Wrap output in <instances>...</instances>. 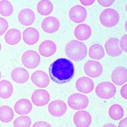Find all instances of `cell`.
<instances>
[{
  "mask_svg": "<svg viewBox=\"0 0 127 127\" xmlns=\"http://www.w3.org/2000/svg\"><path fill=\"white\" fill-rule=\"evenodd\" d=\"M32 104L30 100L25 98L19 100L14 107L15 111L19 115L29 114L32 110Z\"/></svg>",
  "mask_w": 127,
  "mask_h": 127,
  "instance_id": "cell-20",
  "label": "cell"
},
{
  "mask_svg": "<svg viewBox=\"0 0 127 127\" xmlns=\"http://www.w3.org/2000/svg\"><path fill=\"white\" fill-rule=\"evenodd\" d=\"M32 127H52V126L47 122L40 121L35 122Z\"/></svg>",
  "mask_w": 127,
  "mask_h": 127,
  "instance_id": "cell-34",
  "label": "cell"
},
{
  "mask_svg": "<svg viewBox=\"0 0 127 127\" xmlns=\"http://www.w3.org/2000/svg\"><path fill=\"white\" fill-rule=\"evenodd\" d=\"M65 53L67 56L71 60L79 62L86 57L88 49L86 45L77 40H72L65 46Z\"/></svg>",
  "mask_w": 127,
  "mask_h": 127,
  "instance_id": "cell-2",
  "label": "cell"
},
{
  "mask_svg": "<svg viewBox=\"0 0 127 127\" xmlns=\"http://www.w3.org/2000/svg\"><path fill=\"white\" fill-rule=\"evenodd\" d=\"M22 37L25 43L29 45H33L39 40V33L36 29L28 28L23 31Z\"/></svg>",
  "mask_w": 127,
  "mask_h": 127,
  "instance_id": "cell-18",
  "label": "cell"
},
{
  "mask_svg": "<svg viewBox=\"0 0 127 127\" xmlns=\"http://www.w3.org/2000/svg\"><path fill=\"white\" fill-rule=\"evenodd\" d=\"M18 19L20 23L24 26L32 25L35 20L34 12L29 8H24L21 11L18 15Z\"/></svg>",
  "mask_w": 127,
  "mask_h": 127,
  "instance_id": "cell-21",
  "label": "cell"
},
{
  "mask_svg": "<svg viewBox=\"0 0 127 127\" xmlns=\"http://www.w3.org/2000/svg\"><path fill=\"white\" fill-rule=\"evenodd\" d=\"M1 76H2V74H1V72L0 71V80L1 79Z\"/></svg>",
  "mask_w": 127,
  "mask_h": 127,
  "instance_id": "cell-41",
  "label": "cell"
},
{
  "mask_svg": "<svg viewBox=\"0 0 127 127\" xmlns=\"http://www.w3.org/2000/svg\"><path fill=\"white\" fill-rule=\"evenodd\" d=\"M127 84H126L122 86L120 90L121 96L122 97V98H124L125 99H126V100L127 99Z\"/></svg>",
  "mask_w": 127,
  "mask_h": 127,
  "instance_id": "cell-35",
  "label": "cell"
},
{
  "mask_svg": "<svg viewBox=\"0 0 127 127\" xmlns=\"http://www.w3.org/2000/svg\"><path fill=\"white\" fill-rule=\"evenodd\" d=\"M31 124V119L27 116H22L18 117L13 122L14 127H30Z\"/></svg>",
  "mask_w": 127,
  "mask_h": 127,
  "instance_id": "cell-30",
  "label": "cell"
},
{
  "mask_svg": "<svg viewBox=\"0 0 127 127\" xmlns=\"http://www.w3.org/2000/svg\"><path fill=\"white\" fill-rule=\"evenodd\" d=\"M105 47L108 55L112 57L119 56L122 53L119 46V39L117 38L112 37L108 39L105 43Z\"/></svg>",
  "mask_w": 127,
  "mask_h": 127,
  "instance_id": "cell-12",
  "label": "cell"
},
{
  "mask_svg": "<svg viewBox=\"0 0 127 127\" xmlns=\"http://www.w3.org/2000/svg\"><path fill=\"white\" fill-rule=\"evenodd\" d=\"M12 79L17 84H24L29 79L30 74L28 71L22 67L13 69L11 74Z\"/></svg>",
  "mask_w": 127,
  "mask_h": 127,
  "instance_id": "cell-17",
  "label": "cell"
},
{
  "mask_svg": "<svg viewBox=\"0 0 127 127\" xmlns=\"http://www.w3.org/2000/svg\"><path fill=\"white\" fill-rule=\"evenodd\" d=\"M117 92L115 85L109 81L99 83L95 89L97 96L101 99H109L114 97Z\"/></svg>",
  "mask_w": 127,
  "mask_h": 127,
  "instance_id": "cell-4",
  "label": "cell"
},
{
  "mask_svg": "<svg viewBox=\"0 0 127 127\" xmlns=\"http://www.w3.org/2000/svg\"><path fill=\"white\" fill-rule=\"evenodd\" d=\"M80 3L85 6H90L95 2V0H80Z\"/></svg>",
  "mask_w": 127,
  "mask_h": 127,
  "instance_id": "cell-36",
  "label": "cell"
},
{
  "mask_svg": "<svg viewBox=\"0 0 127 127\" xmlns=\"http://www.w3.org/2000/svg\"><path fill=\"white\" fill-rule=\"evenodd\" d=\"M51 79L57 84H65L70 81L75 74V67L71 61L66 58H59L49 66Z\"/></svg>",
  "mask_w": 127,
  "mask_h": 127,
  "instance_id": "cell-1",
  "label": "cell"
},
{
  "mask_svg": "<svg viewBox=\"0 0 127 127\" xmlns=\"http://www.w3.org/2000/svg\"><path fill=\"white\" fill-rule=\"evenodd\" d=\"M92 34L91 28L86 24H80L77 25L74 30V35L76 38L81 41L87 40Z\"/></svg>",
  "mask_w": 127,
  "mask_h": 127,
  "instance_id": "cell-22",
  "label": "cell"
},
{
  "mask_svg": "<svg viewBox=\"0 0 127 127\" xmlns=\"http://www.w3.org/2000/svg\"><path fill=\"white\" fill-rule=\"evenodd\" d=\"M84 70L86 75L95 78L101 76L103 72V67L99 62L90 60L85 63Z\"/></svg>",
  "mask_w": 127,
  "mask_h": 127,
  "instance_id": "cell-7",
  "label": "cell"
},
{
  "mask_svg": "<svg viewBox=\"0 0 127 127\" xmlns=\"http://www.w3.org/2000/svg\"><path fill=\"white\" fill-rule=\"evenodd\" d=\"M1 49H2V45H1V43H0V52H1Z\"/></svg>",
  "mask_w": 127,
  "mask_h": 127,
  "instance_id": "cell-39",
  "label": "cell"
},
{
  "mask_svg": "<svg viewBox=\"0 0 127 127\" xmlns=\"http://www.w3.org/2000/svg\"><path fill=\"white\" fill-rule=\"evenodd\" d=\"M125 29H126V31H127V22L125 23Z\"/></svg>",
  "mask_w": 127,
  "mask_h": 127,
  "instance_id": "cell-40",
  "label": "cell"
},
{
  "mask_svg": "<svg viewBox=\"0 0 127 127\" xmlns=\"http://www.w3.org/2000/svg\"><path fill=\"white\" fill-rule=\"evenodd\" d=\"M109 116L113 120L121 119L124 116V110L121 106L115 104L110 106L108 111Z\"/></svg>",
  "mask_w": 127,
  "mask_h": 127,
  "instance_id": "cell-28",
  "label": "cell"
},
{
  "mask_svg": "<svg viewBox=\"0 0 127 127\" xmlns=\"http://www.w3.org/2000/svg\"><path fill=\"white\" fill-rule=\"evenodd\" d=\"M8 28V23L4 18L0 17V36L5 33Z\"/></svg>",
  "mask_w": 127,
  "mask_h": 127,
  "instance_id": "cell-31",
  "label": "cell"
},
{
  "mask_svg": "<svg viewBox=\"0 0 127 127\" xmlns=\"http://www.w3.org/2000/svg\"><path fill=\"white\" fill-rule=\"evenodd\" d=\"M54 6L51 1L42 0L39 2L37 6V10L40 15L46 16L49 15L53 11Z\"/></svg>",
  "mask_w": 127,
  "mask_h": 127,
  "instance_id": "cell-26",
  "label": "cell"
},
{
  "mask_svg": "<svg viewBox=\"0 0 127 127\" xmlns=\"http://www.w3.org/2000/svg\"><path fill=\"white\" fill-rule=\"evenodd\" d=\"M76 88L80 93L88 94L91 93L94 88L93 80L88 77H81L76 81Z\"/></svg>",
  "mask_w": 127,
  "mask_h": 127,
  "instance_id": "cell-14",
  "label": "cell"
},
{
  "mask_svg": "<svg viewBox=\"0 0 127 127\" xmlns=\"http://www.w3.org/2000/svg\"><path fill=\"white\" fill-rule=\"evenodd\" d=\"M14 117L12 109L8 106H3L0 107V120L4 123L11 122Z\"/></svg>",
  "mask_w": 127,
  "mask_h": 127,
  "instance_id": "cell-27",
  "label": "cell"
},
{
  "mask_svg": "<svg viewBox=\"0 0 127 127\" xmlns=\"http://www.w3.org/2000/svg\"><path fill=\"white\" fill-rule=\"evenodd\" d=\"M112 82L118 86H121L127 81V69L126 68L119 66L113 70L111 75Z\"/></svg>",
  "mask_w": 127,
  "mask_h": 127,
  "instance_id": "cell-16",
  "label": "cell"
},
{
  "mask_svg": "<svg viewBox=\"0 0 127 127\" xmlns=\"http://www.w3.org/2000/svg\"><path fill=\"white\" fill-rule=\"evenodd\" d=\"M41 26L45 32L52 34L56 32L60 29V22L56 17L48 16L43 20Z\"/></svg>",
  "mask_w": 127,
  "mask_h": 127,
  "instance_id": "cell-15",
  "label": "cell"
},
{
  "mask_svg": "<svg viewBox=\"0 0 127 127\" xmlns=\"http://www.w3.org/2000/svg\"><path fill=\"white\" fill-rule=\"evenodd\" d=\"M68 105L72 109L76 110H83L88 106L89 101L85 95L75 93L71 94L68 99Z\"/></svg>",
  "mask_w": 127,
  "mask_h": 127,
  "instance_id": "cell-5",
  "label": "cell"
},
{
  "mask_svg": "<svg viewBox=\"0 0 127 127\" xmlns=\"http://www.w3.org/2000/svg\"><path fill=\"white\" fill-rule=\"evenodd\" d=\"M76 127H89L92 122V117L85 110H80L75 113L73 118Z\"/></svg>",
  "mask_w": 127,
  "mask_h": 127,
  "instance_id": "cell-9",
  "label": "cell"
},
{
  "mask_svg": "<svg viewBox=\"0 0 127 127\" xmlns=\"http://www.w3.org/2000/svg\"><path fill=\"white\" fill-rule=\"evenodd\" d=\"M40 57L37 52L33 50H28L23 53L22 56L23 64L29 69H34L40 63Z\"/></svg>",
  "mask_w": 127,
  "mask_h": 127,
  "instance_id": "cell-6",
  "label": "cell"
},
{
  "mask_svg": "<svg viewBox=\"0 0 127 127\" xmlns=\"http://www.w3.org/2000/svg\"><path fill=\"white\" fill-rule=\"evenodd\" d=\"M31 99L34 105L42 107L46 105L49 101L50 95L45 89H36L32 95Z\"/></svg>",
  "mask_w": 127,
  "mask_h": 127,
  "instance_id": "cell-11",
  "label": "cell"
},
{
  "mask_svg": "<svg viewBox=\"0 0 127 127\" xmlns=\"http://www.w3.org/2000/svg\"><path fill=\"white\" fill-rule=\"evenodd\" d=\"M120 15L118 12L113 8H107L103 10L99 16L100 23L108 28L115 26L119 21Z\"/></svg>",
  "mask_w": 127,
  "mask_h": 127,
  "instance_id": "cell-3",
  "label": "cell"
},
{
  "mask_svg": "<svg viewBox=\"0 0 127 127\" xmlns=\"http://www.w3.org/2000/svg\"><path fill=\"white\" fill-rule=\"evenodd\" d=\"M21 39V32L19 30L11 29L5 35V40L8 44L14 45L19 43Z\"/></svg>",
  "mask_w": 127,
  "mask_h": 127,
  "instance_id": "cell-24",
  "label": "cell"
},
{
  "mask_svg": "<svg viewBox=\"0 0 127 127\" xmlns=\"http://www.w3.org/2000/svg\"><path fill=\"white\" fill-rule=\"evenodd\" d=\"M57 46L52 40H46L43 42L39 46V52L43 57H49L53 56L56 52Z\"/></svg>",
  "mask_w": 127,
  "mask_h": 127,
  "instance_id": "cell-19",
  "label": "cell"
},
{
  "mask_svg": "<svg viewBox=\"0 0 127 127\" xmlns=\"http://www.w3.org/2000/svg\"><path fill=\"white\" fill-rule=\"evenodd\" d=\"M98 3L103 7H109L111 6L114 3V0H108V1H105V0H98Z\"/></svg>",
  "mask_w": 127,
  "mask_h": 127,
  "instance_id": "cell-33",
  "label": "cell"
},
{
  "mask_svg": "<svg viewBox=\"0 0 127 127\" xmlns=\"http://www.w3.org/2000/svg\"><path fill=\"white\" fill-rule=\"evenodd\" d=\"M88 55L93 60H100L105 55V49L101 45L95 44L89 47Z\"/></svg>",
  "mask_w": 127,
  "mask_h": 127,
  "instance_id": "cell-25",
  "label": "cell"
},
{
  "mask_svg": "<svg viewBox=\"0 0 127 127\" xmlns=\"http://www.w3.org/2000/svg\"><path fill=\"white\" fill-rule=\"evenodd\" d=\"M127 35L125 34L122 36L121 39L119 40V46L122 51L127 52Z\"/></svg>",
  "mask_w": 127,
  "mask_h": 127,
  "instance_id": "cell-32",
  "label": "cell"
},
{
  "mask_svg": "<svg viewBox=\"0 0 127 127\" xmlns=\"http://www.w3.org/2000/svg\"><path fill=\"white\" fill-rule=\"evenodd\" d=\"M13 92V86L10 81L3 80L0 81V98L8 99L12 96Z\"/></svg>",
  "mask_w": 127,
  "mask_h": 127,
  "instance_id": "cell-23",
  "label": "cell"
},
{
  "mask_svg": "<svg viewBox=\"0 0 127 127\" xmlns=\"http://www.w3.org/2000/svg\"><path fill=\"white\" fill-rule=\"evenodd\" d=\"M102 127H117L116 125L111 123H108L103 125Z\"/></svg>",
  "mask_w": 127,
  "mask_h": 127,
  "instance_id": "cell-38",
  "label": "cell"
},
{
  "mask_svg": "<svg viewBox=\"0 0 127 127\" xmlns=\"http://www.w3.org/2000/svg\"><path fill=\"white\" fill-rule=\"evenodd\" d=\"M70 19L75 23H80L85 21L87 16L86 9L82 5H76L70 10L69 12Z\"/></svg>",
  "mask_w": 127,
  "mask_h": 127,
  "instance_id": "cell-10",
  "label": "cell"
},
{
  "mask_svg": "<svg viewBox=\"0 0 127 127\" xmlns=\"http://www.w3.org/2000/svg\"><path fill=\"white\" fill-rule=\"evenodd\" d=\"M13 11L14 8L10 1L5 0L0 1V14L2 16H10L13 14Z\"/></svg>",
  "mask_w": 127,
  "mask_h": 127,
  "instance_id": "cell-29",
  "label": "cell"
},
{
  "mask_svg": "<svg viewBox=\"0 0 127 127\" xmlns=\"http://www.w3.org/2000/svg\"><path fill=\"white\" fill-rule=\"evenodd\" d=\"M118 127H127V118L122 119L119 123Z\"/></svg>",
  "mask_w": 127,
  "mask_h": 127,
  "instance_id": "cell-37",
  "label": "cell"
},
{
  "mask_svg": "<svg viewBox=\"0 0 127 127\" xmlns=\"http://www.w3.org/2000/svg\"><path fill=\"white\" fill-rule=\"evenodd\" d=\"M32 83L39 88H46L49 85L50 79L48 75L42 70H36L32 74Z\"/></svg>",
  "mask_w": 127,
  "mask_h": 127,
  "instance_id": "cell-13",
  "label": "cell"
},
{
  "mask_svg": "<svg viewBox=\"0 0 127 127\" xmlns=\"http://www.w3.org/2000/svg\"><path fill=\"white\" fill-rule=\"evenodd\" d=\"M67 110L66 103L61 100H55L52 101L48 106L49 113L52 116L61 117L65 114Z\"/></svg>",
  "mask_w": 127,
  "mask_h": 127,
  "instance_id": "cell-8",
  "label": "cell"
}]
</instances>
